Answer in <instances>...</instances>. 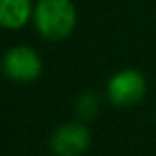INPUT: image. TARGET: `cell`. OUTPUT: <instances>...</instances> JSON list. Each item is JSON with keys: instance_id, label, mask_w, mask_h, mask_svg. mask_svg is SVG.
Instances as JSON below:
<instances>
[{"instance_id": "1", "label": "cell", "mask_w": 156, "mask_h": 156, "mask_svg": "<svg viewBox=\"0 0 156 156\" xmlns=\"http://www.w3.org/2000/svg\"><path fill=\"white\" fill-rule=\"evenodd\" d=\"M39 33L48 41L66 39L77 22V11L70 0H39L33 11Z\"/></svg>"}, {"instance_id": "3", "label": "cell", "mask_w": 156, "mask_h": 156, "mask_svg": "<svg viewBox=\"0 0 156 156\" xmlns=\"http://www.w3.org/2000/svg\"><path fill=\"white\" fill-rule=\"evenodd\" d=\"M147 92V81L145 77L132 68L127 70H119L118 73H114L108 81V99L118 105V107H127V105H134L138 103Z\"/></svg>"}, {"instance_id": "2", "label": "cell", "mask_w": 156, "mask_h": 156, "mask_svg": "<svg viewBox=\"0 0 156 156\" xmlns=\"http://www.w3.org/2000/svg\"><path fill=\"white\" fill-rule=\"evenodd\" d=\"M2 68L11 81L30 83L41 75L42 61L39 53L30 46H13L6 51L2 59Z\"/></svg>"}, {"instance_id": "5", "label": "cell", "mask_w": 156, "mask_h": 156, "mask_svg": "<svg viewBox=\"0 0 156 156\" xmlns=\"http://www.w3.org/2000/svg\"><path fill=\"white\" fill-rule=\"evenodd\" d=\"M33 11L31 0H0V24L6 30H20L30 22Z\"/></svg>"}, {"instance_id": "4", "label": "cell", "mask_w": 156, "mask_h": 156, "mask_svg": "<svg viewBox=\"0 0 156 156\" xmlns=\"http://www.w3.org/2000/svg\"><path fill=\"white\" fill-rule=\"evenodd\" d=\"M90 145V132L81 123H66L51 136V149L59 156H79Z\"/></svg>"}, {"instance_id": "6", "label": "cell", "mask_w": 156, "mask_h": 156, "mask_svg": "<svg viewBox=\"0 0 156 156\" xmlns=\"http://www.w3.org/2000/svg\"><path fill=\"white\" fill-rule=\"evenodd\" d=\"M77 108H79V114H83L85 118H90L96 114L98 110V101L92 94H85L81 99H79V105H77Z\"/></svg>"}]
</instances>
